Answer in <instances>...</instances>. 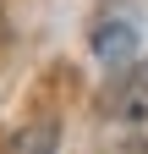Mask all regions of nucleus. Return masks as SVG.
Segmentation results:
<instances>
[{
  "label": "nucleus",
  "instance_id": "nucleus-1",
  "mask_svg": "<svg viewBox=\"0 0 148 154\" xmlns=\"http://www.w3.org/2000/svg\"><path fill=\"white\" fill-rule=\"evenodd\" d=\"M104 116L110 127H148V61L121 66L115 88L104 94Z\"/></svg>",
  "mask_w": 148,
  "mask_h": 154
},
{
  "label": "nucleus",
  "instance_id": "nucleus-2",
  "mask_svg": "<svg viewBox=\"0 0 148 154\" xmlns=\"http://www.w3.org/2000/svg\"><path fill=\"white\" fill-rule=\"evenodd\" d=\"M93 55L104 66H132L137 55V28L132 22H99L93 28Z\"/></svg>",
  "mask_w": 148,
  "mask_h": 154
},
{
  "label": "nucleus",
  "instance_id": "nucleus-3",
  "mask_svg": "<svg viewBox=\"0 0 148 154\" xmlns=\"http://www.w3.org/2000/svg\"><path fill=\"white\" fill-rule=\"evenodd\" d=\"M55 143H61V127H55V121H33V127H22L11 138L6 154H55Z\"/></svg>",
  "mask_w": 148,
  "mask_h": 154
}]
</instances>
